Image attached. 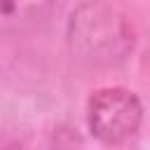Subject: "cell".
<instances>
[{
    "label": "cell",
    "mask_w": 150,
    "mask_h": 150,
    "mask_svg": "<svg viewBox=\"0 0 150 150\" xmlns=\"http://www.w3.org/2000/svg\"><path fill=\"white\" fill-rule=\"evenodd\" d=\"M68 47L73 56L89 66L122 63L136 47L129 19L101 0L77 5L68 19Z\"/></svg>",
    "instance_id": "6da1fadb"
},
{
    "label": "cell",
    "mask_w": 150,
    "mask_h": 150,
    "mask_svg": "<svg viewBox=\"0 0 150 150\" xmlns=\"http://www.w3.org/2000/svg\"><path fill=\"white\" fill-rule=\"evenodd\" d=\"M143 124V103L127 87L96 89L87 101V127L101 143L117 145L138 134Z\"/></svg>",
    "instance_id": "7a4b0ae2"
},
{
    "label": "cell",
    "mask_w": 150,
    "mask_h": 150,
    "mask_svg": "<svg viewBox=\"0 0 150 150\" xmlns=\"http://www.w3.org/2000/svg\"><path fill=\"white\" fill-rule=\"evenodd\" d=\"M56 0H0V33L21 35L40 30L54 16Z\"/></svg>",
    "instance_id": "3957f363"
}]
</instances>
